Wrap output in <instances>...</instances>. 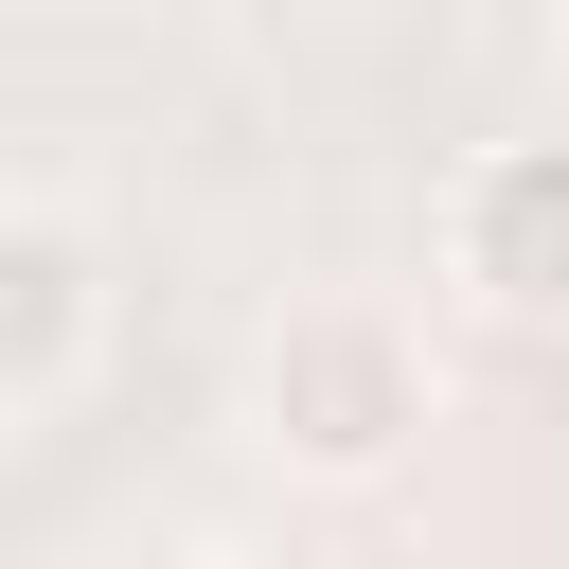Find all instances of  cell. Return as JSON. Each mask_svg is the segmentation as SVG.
Returning <instances> with one entry per match:
<instances>
[{"label": "cell", "instance_id": "cell-3", "mask_svg": "<svg viewBox=\"0 0 569 569\" xmlns=\"http://www.w3.org/2000/svg\"><path fill=\"white\" fill-rule=\"evenodd\" d=\"M89 338H107V267H89V231L0 196V427H18L36 391H71Z\"/></svg>", "mask_w": 569, "mask_h": 569}, {"label": "cell", "instance_id": "cell-2", "mask_svg": "<svg viewBox=\"0 0 569 569\" xmlns=\"http://www.w3.org/2000/svg\"><path fill=\"white\" fill-rule=\"evenodd\" d=\"M445 284L480 320H569V124L551 142H480L445 178Z\"/></svg>", "mask_w": 569, "mask_h": 569}, {"label": "cell", "instance_id": "cell-1", "mask_svg": "<svg viewBox=\"0 0 569 569\" xmlns=\"http://www.w3.org/2000/svg\"><path fill=\"white\" fill-rule=\"evenodd\" d=\"M409 427H427V356H409L373 302H302V320L267 338V445H284V462L373 480V462H409Z\"/></svg>", "mask_w": 569, "mask_h": 569}]
</instances>
